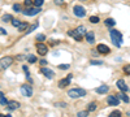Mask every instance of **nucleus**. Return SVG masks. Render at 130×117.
Masks as SVG:
<instances>
[{"label":"nucleus","mask_w":130,"mask_h":117,"mask_svg":"<svg viewBox=\"0 0 130 117\" xmlns=\"http://www.w3.org/2000/svg\"><path fill=\"white\" fill-rule=\"evenodd\" d=\"M20 108V103L18 102H14V100H10V102H8V104H7V109L8 111H16V109H18Z\"/></svg>","instance_id":"12"},{"label":"nucleus","mask_w":130,"mask_h":117,"mask_svg":"<svg viewBox=\"0 0 130 117\" xmlns=\"http://www.w3.org/2000/svg\"><path fill=\"white\" fill-rule=\"evenodd\" d=\"M73 13L75 17L78 18H83L86 16V9L82 7V5H74L73 7Z\"/></svg>","instance_id":"4"},{"label":"nucleus","mask_w":130,"mask_h":117,"mask_svg":"<svg viewBox=\"0 0 130 117\" xmlns=\"http://www.w3.org/2000/svg\"><path fill=\"white\" fill-rule=\"evenodd\" d=\"M56 107H67V103H55Z\"/></svg>","instance_id":"39"},{"label":"nucleus","mask_w":130,"mask_h":117,"mask_svg":"<svg viewBox=\"0 0 130 117\" xmlns=\"http://www.w3.org/2000/svg\"><path fill=\"white\" fill-rule=\"evenodd\" d=\"M27 61H29L30 64H34V62H37V57H35L34 55H29V56H27Z\"/></svg>","instance_id":"29"},{"label":"nucleus","mask_w":130,"mask_h":117,"mask_svg":"<svg viewBox=\"0 0 130 117\" xmlns=\"http://www.w3.org/2000/svg\"><path fill=\"white\" fill-rule=\"evenodd\" d=\"M122 70H124V73H125V74H127V76H130V64H127V65H125Z\"/></svg>","instance_id":"33"},{"label":"nucleus","mask_w":130,"mask_h":117,"mask_svg":"<svg viewBox=\"0 0 130 117\" xmlns=\"http://www.w3.org/2000/svg\"><path fill=\"white\" fill-rule=\"evenodd\" d=\"M104 24H105L107 27H113V26L116 25V21H115L113 18H107V20L104 21Z\"/></svg>","instance_id":"17"},{"label":"nucleus","mask_w":130,"mask_h":117,"mask_svg":"<svg viewBox=\"0 0 130 117\" xmlns=\"http://www.w3.org/2000/svg\"><path fill=\"white\" fill-rule=\"evenodd\" d=\"M57 68H59L60 70H67V69L70 68V65H69V64H61V65H59Z\"/></svg>","instance_id":"31"},{"label":"nucleus","mask_w":130,"mask_h":117,"mask_svg":"<svg viewBox=\"0 0 130 117\" xmlns=\"http://www.w3.org/2000/svg\"><path fill=\"white\" fill-rule=\"evenodd\" d=\"M109 35H111L112 43H113L116 47H121V44H122V34L120 33V31L116 30V29H111Z\"/></svg>","instance_id":"1"},{"label":"nucleus","mask_w":130,"mask_h":117,"mask_svg":"<svg viewBox=\"0 0 130 117\" xmlns=\"http://www.w3.org/2000/svg\"><path fill=\"white\" fill-rule=\"evenodd\" d=\"M40 65H42V66L47 65V61H46V60H40Z\"/></svg>","instance_id":"42"},{"label":"nucleus","mask_w":130,"mask_h":117,"mask_svg":"<svg viewBox=\"0 0 130 117\" xmlns=\"http://www.w3.org/2000/svg\"><path fill=\"white\" fill-rule=\"evenodd\" d=\"M37 27H38V22H37V24H34V25H31V26H30V27H29V29L26 30V34H30L31 31H34V30H35Z\"/></svg>","instance_id":"28"},{"label":"nucleus","mask_w":130,"mask_h":117,"mask_svg":"<svg viewBox=\"0 0 130 117\" xmlns=\"http://www.w3.org/2000/svg\"><path fill=\"white\" fill-rule=\"evenodd\" d=\"M32 4H34V3H32V0H25V2H24V5L27 7V8H30Z\"/></svg>","instance_id":"34"},{"label":"nucleus","mask_w":130,"mask_h":117,"mask_svg":"<svg viewBox=\"0 0 130 117\" xmlns=\"http://www.w3.org/2000/svg\"><path fill=\"white\" fill-rule=\"evenodd\" d=\"M0 117H7V116H4V114H2V113H0Z\"/></svg>","instance_id":"44"},{"label":"nucleus","mask_w":130,"mask_h":117,"mask_svg":"<svg viewBox=\"0 0 130 117\" xmlns=\"http://www.w3.org/2000/svg\"><path fill=\"white\" fill-rule=\"evenodd\" d=\"M86 95V90L81 89V87H74V89H70L68 90V96L69 98H73V99H78V98H82Z\"/></svg>","instance_id":"2"},{"label":"nucleus","mask_w":130,"mask_h":117,"mask_svg":"<svg viewBox=\"0 0 130 117\" xmlns=\"http://www.w3.org/2000/svg\"><path fill=\"white\" fill-rule=\"evenodd\" d=\"M16 59H17V60H20V61H22V60H24V59H26V57H25L24 55H17V56H16Z\"/></svg>","instance_id":"40"},{"label":"nucleus","mask_w":130,"mask_h":117,"mask_svg":"<svg viewBox=\"0 0 130 117\" xmlns=\"http://www.w3.org/2000/svg\"><path fill=\"white\" fill-rule=\"evenodd\" d=\"M37 51L40 56H44V55L48 54V47L43 43H37Z\"/></svg>","instance_id":"7"},{"label":"nucleus","mask_w":130,"mask_h":117,"mask_svg":"<svg viewBox=\"0 0 130 117\" xmlns=\"http://www.w3.org/2000/svg\"><path fill=\"white\" fill-rule=\"evenodd\" d=\"M0 34H3V35H7V30H4V29H2V27H0Z\"/></svg>","instance_id":"41"},{"label":"nucleus","mask_w":130,"mask_h":117,"mask_svg":"<svg viewBox=\"0 0 130 117\" xmlns=\"http://www.w3.org/2000/svg\"><path fill=\"white\" fill-rule=\"evenodd\" d=\"M68 35H70L74 40H78V42H79V40H82V38H83V37H82V35H79L75 30H69V31H68Z\"/></svg>","instance_id":"15"},{"label":"nucleus","mask_w":130,"mask_h":117,"mask_svg":"<svg viewBox=\"0 0 130 117\" xmlns=\"http://www.w3.org/2000/svg\"><path fill=\"white\" fill-rule=\"evenodd\" d=\"M90 64H91V65H102L103 62H102V61H96V60H91Z\"/></svg>","instance_id":"36"},{"label":"nucleus","mask_w":130,"mask_h":117,"mask_svg":"<svg viewBox=\"0 0 130 117\" xmlns=\"http://www.w3.org/2000/svg\"><path fill=\"white\" fill-rule=\"evenodd\" d=\"M116 86L120 89L122 92H126V91H129V87L126 86V83H125V81L124 79H118L117 82H116Z\"/></svg>","instance_id":"13"},{"label":"nucleus","mask_w":130,"mask_h":117,"mask_svg":"<svg viewBox=\"0 0 130 117\" xmlns=\"http://www.w3.org/2000/svg\"><path fill=\"white\" fill-rule=\"evenodd\" d=\"M13 10L14 12H21V5L20 4H14L13 5Z\"/></svg>","instance_id":"35"},{"label":"nucleus","mask_w":130,"mask_h":117,"mask_svg":"<svg viewBox=\"0 0 130 117\" xmlns=\"http://www.w3.org/2000/svg\"><path fill=\"white\" fill-rule=\"evenodd\" d=\"M22 69H24V72L26 73V76H27V78H29V77H30V76H29V68H27L26 65H24V66H22Z\"/></svg>","instance_id":"37"},{"label":"nucleus","mask_w":130,"mask_h":117,"mask_svg":"<svg viewBox=\"0 0 130 117\" xmlns=\"http://www.w3.org/2000/svg\"><path fill=\"white\" fill-rule=\"evenodd\" d=\"M55 4L56 5H65V3L62 2V0H55Z\"/></svg>","instance_id":"38"},{"label":"nucleus","mask_w":130,"mask_h":117,"mask_svg":"<svg viewBox=\"0 0 130 117\" xmlns=\"http://www.w3.org/2000/svg\"><path fill=\"white\" fill-rule=\"evenodd\" d=\"M40 72L47 77V79H52L53 77H55V73H53L51 69H48L47 66H42V68H40Z\"/></svg>","instance_id":"9"},{"label":"nucleus","mask_w":130,"mask_h":117,"mask_svg":"<svg viewBox=\"0 0 130 117\" xmlns=\"http://www.w3.org/2000/svg\"><path fill=\"white\" fill-rule=\"evenodd\" d=\"M39 12H40V7H30V8L24 10V14L25 16H35Z\"/></svg>","instance_id":"6"},{"label":"nucleus","mask_w":130,"mask_h":117,"mask_svg":"<svg viewBox=\"0 0 130 117\" xmlns=\"http://www.w3.org/2000/svg\"><path fill=\"white\" fill-rule=\"evenodd\" d=\"M107 103L108 105H113V107H116V105L120 104V99H118V96H115V95H109L107 99Z\"/></svg>","instance_id":"10"},{"label":"nucleus","mask_w":130,"mask_h":117,"mask_svg":"<svg viewBox=\"0 0 130 117\" xmlns=\"http://www.w3.org/2000/svg\"><path fill=\"white\" fill-rule=\"evenodd\" d=\"M108 117H121V112L120 111H112Z\"/></svg>","instance_id":"27"},{"label":"nucleus","mask_w":130,"mask_h":117,"mask_svg":"<svg viewBox=\"0 0 130 117\" xmlns=\"http://www.w3.org/2000/svg\"><path fill=\"white\" fill-rule=\"evenodd\" d=\"M99 21H100V18L98 17V16H92V17H90V22H91V24H99Z\"/></svg>","instance_id":"26"},{"label":"nucleus","mask_w":130,"mask_h":117,"mask_svg":"<svg viewBox=\"0 0 130 117\" xmlns=\"http://www.w3.org/2000/svg\"><path fill=\"white\" fill-rule=\"evenodd\" d=\"M81 2H86V0H81Z\"/></svg>","instance_id":"45"},{"label":"nucleus","mask_w":130,"mask_h":117,"mask_svg":"<svg viewBox=\"0 0 130 117\" xmlns=\"http://www.w3.org/2000/svg\"><path fill=\"white\" fill-rule=\"evenodd\" d=\"M13 64V57L12 56H5L0 59V70H4L8 69L10 65Z\"/></svg>","instance_id":"3"},{"label":"nucleus","mask_w":130,"mask_h":117,"mask_svg":"<svg viewBox=\"0 0 130 117\" xmlns=\"http://www.w3.org/2000/svg\"><path fill=\"white\" fill-rule=\"evenodd\" d=\"M2 21H3V22H9V21H12V16H10V14H4L2 17Z\"/></svg>","instance_id":"25"},{"label":"nucleus","mask_w":130,"mask_h":117,"mask_svg":"<svg viewBox=\"0 0 130 117\" xmlns=\"http://www.w3.org/2000/svg\"><path fill=\"white\" fill-rule=\"evenodd\" d=\"M126 116H127V117H130V111H129V112L126 113Z\"/></svg>","instance_id":"43"},{"label":"nucleus","mask_w":130,"mask_h":117,"mask_svg":"<svg viewBox=\"0 0 130 117\" xmlns=\"http://www.w3.org/2000/svg\"><path fill=\"white\" fill-rule=\"evenodd\" d=\"M85 38H86V40H87V43H90V44L95 43V34L92 33V31H87L86 35H85Z\"/></svg>","instance_id":"14"},{"label":"nucleus","mask_w":130,"mask_h":117,"mask_svg":"<svg viewBox=\"0 0 130 117\" xmlns=\"http://www.w3.org/2000/svg\"><path fill=\"white\" fill-rule=\"evenodd\" d=\"M87 114H89V112H87V111H79V112H78V114L75 116V117H87Z\"/></svg>","instance_id":"32"},{"label":"nucleus","mask_w":130,"mask_h":117,"mask_svg":"<svg viewBox=\"0 0 130 117\" xmlns=\"http://www.w3.org/2000/svg\"><path fill=\"white\" fill-rule=\"evenodd\" d=\"M75 31H77V33L79 34V35H86V33H87V31H86V27L85 26H78L77 29H75Z\"/></svg>","instance_id":"18"},{"label":"nucleus","mask_w":130,"mask_h":117,"mask_svg":"<svg viewBox=\"0 0 130 117\" xmlns=\"http://www.w3.org/2000/svg\"><path fill=\"white\" fill-rule=\"evenodd\" d=\"M87 111L89 112H95L96 111V103H90L87 105Z\"/></svg>","instance_id":"20"},{"label":"nucleus","mask_w":130,"mask_h":117,"mask_svg":"<svg viewBox=\"0 0 130 117\" xmlns=\"http://www.w3.org/2000/svg\"><path fill=\"white\" fill-rule=\"evenodd\" d=\"M118 99H122V102H125V103H129L130 102V99L125 95V92H121L120 95H118Z\"/></svg>","instance_id":"22"},{"label":"nucleus","mask_w":130,"mask_h":117,"mask_svg":"<svg viewBox=\"0 0 130 117\" xmlns=\"http://www.w3.org/2000/svg\"><path fill=\"white\" fill-rule=\"evenodd\" d=\"M108 90H109V87H108L107 85H103V86H99V87L96 89V92L98 94H107Z\"/></svg>","instance_id":"16"},{"label":"nucleus","mask_w":130,"mask_h":117,"mask_svg":"<svg viewBox=\"0 0 130 117\" xmlns=\"http://www.w3.org/2000/svg\"><path fill=\"white\" fill-rule=\"evenodd\" d=\"M96 51L99 52V54H102V55H108L111 52V48L108 47L107 44H103L102 43V44H99V46L96 47Z\"/></svg>","instance_id":"8"},{"label":"nucleus","mask_w":130,"mask_h":117,"mask_svg":"<svg viewBox=\"0 0 130 117\" xmlns=\"http://www.w3.org/2000/svg\"><path fill=\"white\" fill-rule=\"evenodd\" d=\"M32 3H34V7H42L44 0H32Z\"/></svg>","instance_id":"30"},{"label":"nucleus","mask_w":130,"mask_h":117,"mask_svg":"<svg viewBox=\"0 0 130 117\" xmlns=\"http://www.w3.org/2000/svg\"><path fill=\"white\" fill-rule=\"evenodd\" d=\"M8 102H9V100H7V99H5L4 94H3V92L0 94V104H2V105H7V104H8Z\"/></svg>","instance_id":"21"},{"label":"nucleus","mask_w":130,"mask_h":117,"mask_svg":"<svg viewBox=\"0 0 130 117\" xmlns=\"http://www.w3.org/2000/svg\"><path fill=\"white\" fill-rule=\"evenodd\" d=\"M26 27H29V24L27 22H21V25L18 26V30L20 31H26Z\"/></svg>","instance_id":"23"},{"label":"nucleus","mask_w":130,"mask_h":117,"mask_svg":"<svg viewBox=\"0 0 130 117\" xmlns=\"http://www.w3.org/2000/svg\"><path fill=\"white\" fill-rule=\"evenodd\" d=\"M72 77H73L72 74H69L68 77L62 78V79L59 82V87H60V89H65V87H68V85L70 83V78H72Z\"/></svg>","instance_id":"11"},{"label":"nucleus","mask_w":130,"mask_h":117,"mask_svg":"<svg viewBox=\"0 0 130 117\" xmlns=\"http://www.w3.org/2000/svg\"><path fill=\"white\" fill-rule=\"evenodd\" d=\"M35 40L38 42V43H43V42L46 40V35H44V34H38V35L35 37Z\"/></svg>","instance_id":"19"},{"label":"nucleus","mask_w":130,"mask_h":117,"mask_svg":"<svg viewBox=\"0 0 130 117\" xmlns=\"http://www.w3.org/2000/svg\"><path fill=\"white\" fill-rule=\"evenodd\" d=\"M21 94L24 95V96H27V98H30L31 95H32V89H31V86H29V85H22V86H21Z\"/></svg>","instance_id":"5"},{"label":"nucleus","mask_w":130,"mask_h":117,"mask_svg":"<svg viewBox=\"0 0 130 117\" xmlns=\"http://www.w3.org/2000/svg\"><path fill=\"white\" fill-rule=\"evenodd\" d=\"M10 22H12V25H13L14 27H18V26L21 25V21H20L18 18H12V21H10Z\"/></svg>","instance_id":"24"}]
</instances>
